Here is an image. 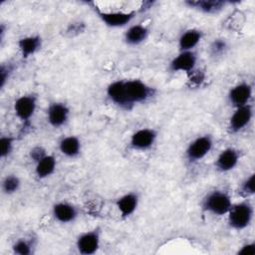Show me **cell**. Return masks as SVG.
<instances>
[{
	"mask_svg": "<svg viewBox=\"0 0 255 255\" xmlns=\"http://www.w3.org/2000/svg\"><path fill=\"white\" fill-rule=\"evenodd\" d=\"M37 108V97L35 95H23L14 103V113L16 117L24 124L30 123Z\"/></svg>",
	"mask_w": 255,
	"mask_h": 255,
	"instance_id": "6",
	"label": "cell"
},
{
	"mask_svg": "<svg viewBox=\"0 0 255 255\" xmlns=\"http://www.w3.org/2000/svg\"><path fill=\"white\" fill-rule=\"evenodd\" d=\"M52 215L58 222L67 224V223H72L77 219L79 215V211L75 205L69 202L60 201L53 205Z\"/></svg>",
	"mask_w": 255,
	"mask_h": 255,
	"instance_id": "12",
	"label": "cell"
},
{
	"mask_svg": "<svg viewBox=\"0 0 255 255\" xmlns=\"http://www.w3.org/2000/svg\"><path fill=\"white\" fill-rule=\"evenodd\" d=\"M238 254L254 255V254H255V243H254V242L245 243V244L242 245L241 248L238 250Z\"/></svg>",
	"mask_w": 255,
	"mask_h": 255,
	"instance_id": "28",
	"label": "cell"
},
{
	"mask_svg": "<svg viewBox=\"0 0 255 255\" xmlns=\"http://www.w3.org/2000/svg\"><path fill=\"white\" fill-rule=\"evenodd\" d=\"M101 245V229L99 227L81 233L76 240V247L80 254H95Z\"/></svg>",
	"mask_w": 255,
	"mask_h": 255,
	"instance_id": "4",
	"label": "cell"
},
{
	"mask_svg": "<svg viewBox=\"0 0 255 255\" xmlns=\"http://www.w3.org/2000/svg\"><path fill=\"white\" fill-rule=\"evenodd\" d=\"M18 47L23 58H29L36 54L42 47V38L39 35L26 36L18 41Z\"/></svg>",
	"mask_w": 255,
	"mask_h": 255,
	"instance_id": "16",
	"label": "cell"
},
{
	"mask_svg": "<svg viewBox=\"0 0 255 255\" xmlns=\"http://www.w3.org/2000/svg\"><path fill=\"white\" fill-rule=\"evenodd\" d=\"M202 39V32L198 29H188L178 39L179 51H192Z\"/></svg>",
	"mask_w": 255,
	"mask_h": 255,
	"instance_id": "18",
	"label": "cell"
},
{
	"mask_svg": "<svg viewBox=\"0 0 255 255\" xmlns=\"http://www.w3.org/2000/svg\"><path fill=\"white\" fill-rule=\"evenodd\" d=\"M240 192L245 196L253 195L255 192V183H254V173L250 174L241 184Z\"/></svg>",
	"mask_w": 255,
	"mask_h": 255,
	"instance_id": "26",
	"label": "cell"
},
{
	"mask_svg": "<svg viewBox=\"0 0 255 255\" xmlns=\"http://www.w3.org/2000/svg\"><path fill=\"white\" fill-rule=\"evenodd\" d=\"M239 161L238 150L233 147H227L223 149L215 160V167L221 172H227L232 170Z\"/></svg>",
	"mask_w": 255,
	"mask_h": 255,
	"instance_id": "14",
	"label": "cell"
},
{
	"mask_svg": "<svg viewBox=\"0 0 255 255\" xmlns=\"http://www.w3.org/2000/svg\"><path fill=\"white\" fill-rule=\"evenodd\" d=\"M225 3L226 2L220 0H195L185 2V4L189 7L206 14H215L221 11Z\"/></svg>",
	"mask_w": 255,
	"mask_h": 255,
	"instance_id": "20",
	"label": "cell"
},
{
	"mask_svg": "<svg viewBox=\"0 0 255 255\" xmlns=\"http://www.w3.org/2000/svg\"><path fill=\"white\" fill-rule=\"evenodd\" d=\"M21 186V180L16 174H7L1 183V188L4 194L11 195L16 193Z\"/></svg>",
	"mask_w": 255,
	"mask_h": 255,
	"instance_id": "22",
	"label": "cell"
},
{
	"mask_svg": "<svg viewBox=\"0 0 255 255\" xmlns=\"http://www.w3.org/2000/svg\"><path fill=\"white\" fill-rule=\"evenodd\" d=\"M34 243L27 238H19L12 245V251L17 255H31L34 252Z\"/></svg>",
	"mask_w": 255,
	"mask_h": 255,
	"instance_id": "23",
	"label": "cell"
},
{
	"mask_svg": "<svg viewBox=\"0 0 255 255\" xmlns=\"http://www.w3.org/2000/svg\"><path fill=\"white\" fill-rule=\"evenodd\" d=\"M212 145L213 140L209 134L198 136L188 144L185 150V156L189 162H197L208 154Z\"/></svg>",
	"mask_w": 255,
	"mask_h": 255,
	"instance_id": "5",
	"label": "cell"
},
{
	"mask_svg": "<svg viewBox=\"0 0 255 255\" xmlns=\"http://www.w3.org/2000/svg\"><path fill=\"white\" fill-rule=\"evenodd\" d=\"M154 89L138 79L119 80L107 88V96L118 107L130 110L136 104H143L154 96Z\"/></svg>",
	"mask_w": 255,
	"mask_h": 255,
	"instance_id": "1",
	"label": "cell"
},
{
	"mask_svg": "<svg viewBox=\"0 0 255 255\" xmlns=\"http://www.w3.org/2000/svg\"><path fill=\"white\" fill-rule=\"evenodd\" d=\"M228 223L235 230L248 227L253 219V206L248 200L232 204L228 211Z\"/></svg>",
	"mask_w": 255,
	"mask_h": 255,
	"instance_id": "3",
	"label": "cell"
},
{
	"mask_svg": "<svg viewBox=\"0 0 255 255\" xmlns=\"http://www.w3.org/2000/svg\"><path fill=\"white\" fill-rule=\"evenodd\" d=\"M47 153L45 152V149L43 147H41V146H35L30 151V155H31L32 159L35 160V162H37L40 158H42Z\"/></svg>",
	"mask_w": 255,
	"mask_h": 255,
	"instance_id": "29",
	"label": "cell"
},
{
	"mask_svg": "<svg viewBox=\"0 0 255 255\" xmlns=\"http://www.w3.org/2000/svg\"><path fill=\"white\" fill-rule=\"evenodd\" d=\"M70 117L69 107L60 102L52 103L47 110V121L53 128H61L65 126Z\"/></svg>",
	"mask_w": 255,
	"mask_h": 255,
	"instance_id": "9",
	"label": "cell"
},
{
	"mask_svg": "<svg viewBox=\"0 0 255 255\" xmlns=\"http://www.w3.org/2000/svg\"><path fill=\"white\" fill-rule=\"evenodd\" d=\"M202 209L211 214L221 216L227 214L232 206L229 194L223 190H213L206 194L201 203Z\"/></svg>",
	"mask_w": 255,
	"mask_h": 255,
	"instance_id": "2",
	"label": "cell"
},
{
	"mask_svg": "<svg viewBox=\"0 0 255 255\" xmlns=\"http://www.w3.org/2000/svg\"><path fill=\"white\" fill-rule=\"evenodd\" d=\"M253 117L252 107L248 104L242 107L235 108L232 116L229 119L228 128L231 132H238L246 128Z\"/></svg>",
	"mask_w": 255,
	"mask_h": 255,
	"instance_id": "8",
	"label": "cell"
},
{
	"mask_svg": "<svg viewBox=\"0 0 255 255\" xmlns=\"http://www.w3.org/2000/svg\"><path fill=\"white\" fill-rule=\"evenodd\" d=\"M157 138V132L153 128H140L134 131L129 139V145L135 150H146L149 149Z\"/></svg>",
	"mask_w": 255,
	"mask_h": 255,
	"instance_id": "7",
	"label": "cell"
},
{
	"mask_svg": "<svg viewBox=\"0 0 255 255\" xmlns=\"http://www.w3.org/2000/svg\"><path fill=\"white\" fill-rule=\"evenodd\" d=\"M97 13L101 20L109 27L112 28H119L126 26L128 24L133 17L135 16V11H130V12H105V11H100L98 9Z\"/></svg>",
	"mask_w": 255,
	"mask_h": 255,
	"instance_id": "11",
	"label": "cell"
},
{
	"mask_svg": "<svg viewBox=\"0 0 255 255\" xmlns=\"http://www.w3.org/2000/svg\"><path fill=\"white\" fill-rule=\"evenodd\" d=\"M59 149L67 157H77L82 149V143L78 136L68 135L63 137L59 142Z\"/></svg>",
	"mask_w": 255,
	"mask_h": 255,
	"instance_id": "17",
	"label": "cell"
},
{
	"mask_svg": "<svg viewBox=\"0 0 255 255\" xmlns=\"http://www.w3.org/2000/svg\"><path fill=\"white\" fill-rule=\"evenodd\" d=\"M148 29L147 27L140 25V24H135L130 26L127 32L125 33V42L128 45L130 46H136L144 42L148 36Z\"/></svg>",
	"mask_w": 255,
	"mask_h": 255,
	"instance_id": "19",
	"label": "cell"
},
{
	"mask_svg": "<svg viewBox=\"0 0 255 255\" xmlns=\"http://www.w3.org/2000/svg\"><path fill=\"white\" fill-rule=\"evenodd\" d=\"M252 98V86L248 83H240L234 86L228 94V100L233 107L238 108L249 104Z\"/></svg>",
	"mask_w": 255,
	"mask_h": 255,
	"instance_id": "13",
	"label": "cell"
},
{
	"mask_svg": "<svg viewBox=\"0 0 255 255\" xmlns=\"http://www.w3.org/2000/svg\"><path fill=\"white\" fill-rule=\"evenodd\" d=\"M139 202V196L136 192L130 191L128 192L121 197H119L116 201V206L121 213L123 218H127L130 216L137 208Z\"/></svg>",
	"mask_w": 255,
	"mask_h": 255,
	"instance_id": "15",
	"label": "cell"
},
{
	"mask_svg": "<svg viewBox=\"0 0 255 255\" xmlns=\"http://www.w3.org/2000/svg\"><path fill=\"white\" fill-rule=\"evenodd\" d=\"M0 143H1V158H6L8 157L14 148V137L9 136V135H3L0 138Z\"/></svg>",
	"mask_w": 255,
	"mask_h": 255,
	"instance_id": "25",
	"label": "cell"
},
{
	"mask_svg": "<svg viewBox=\"0 0 255 255\" xmlns=\"http://www.w3.org/2000/svg\"><path fill=\"white\" fill-rule=\"evenodd\" d=\"M57 161L54 155L46 154L36 162L35 172L38 178L44 179L52 175L56 169Z\"/></svg>",
	"mask_w": 255,
	"mask_h": 255,
	"instance_id": "21",
	"label": "cell"
},
{
	"mask_svg": "<svg viewBox=\"0 0 255 255\" xmlns=\"http://www.w3.org/2000/svg\"><path fill=\"white\" fill-rule=\"evenodd\" d=\"M196 62L197 56L193 51H182L170 61L169 70L171 72L190 73L194 70Z\"/></svg>",
	"mask_w": 255,
	"mask_h": 255,
	"instance_id": "10",
	"label": "cell"
},
{
	"mask_svg": "<svg viewBox=\"0 0 255 255\" xmlns=\"http://www.w3.org/2000/svg\"><path fill=\"white\" fill-rule=\"evenodd\" d=\"M227 43L224 39H215L209 47V53L212 57H220L227 51Z\"/></svg>",
	"mask_w": 255,
	"mask_h": 255,
	"instance_id": "24",
	"label": "cell"
},
{
	"mask_svg": "<svg viewBox=\"0 0 255 255\" xmlns=\"http://www.w3.org/2000/svg\"><path fill=\"white\" fill-rule=\"evenodd\" d=\"M11 74H12L11 66L10 65L2 64L1 65V69H0V88L1 89L4 88V86L6 85L7 81L9 80Z\"/></svg>",
	"mask_w": 255,
	"mask_h": 255,
	"instance_id": "27",
	"label": "cell"
}]
</instances>
